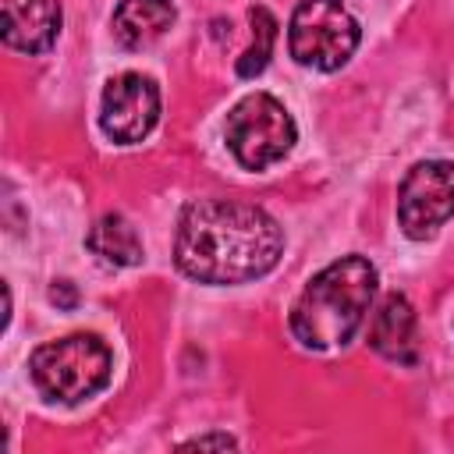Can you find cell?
Wrapping results in <instances>:
<instances>
[{"label": "cell", "instance_id": "1", "mask_svg": "<svg viewBox=\"0 0 454 454\" xmlns=\"http://www.w3.org/2000/svg\"><path fill=\"white\" fill-rule=\"evenodd\" d=\"M284 255L280 223L252 202L199 199L181 213L174 262L199 284H245L270 273Z\"/></svg>", "mask_w": 454, "mask_h": 454}, {"label": "cell", "instance_id": "7", "mask_svg": "<svg viewBox=\"0 0 454 454\" xmlns=\"http://www.w3.org/2000/svg\"><path fill=\"white\" fill-rule=\"evenodd\" d=\"M160 121V89L149 74L124 71L106 82L99 99V128L106 138L131 145L142 142Z\"/></svg>", "mask_w": 454, "mask_h": 454}, {"label": "cell", "instance_id": "8", "mask_svg": "<svg viewBox=\"0 0 454 454\" xmlns=\"http://www.w3.org/2000/svg\"><path fill=\"white\" fill-rule=\"evenodd\" d=\"M4 43L21 53H46L60 35L57 0H0Z\"/></svg>", "mask_w": 454, "mask_h": 454}, {"label": "cell", "instance_id": "10", "mask_svg": "<svg viewBox=\"0 0 454 454\" xmlns=\"http://www.w3.org/2000/svg\"><path fill=\"white\" fill-rule=\"evenodd\" d=\"M174 25V4L170 0H121L114 11V39L124 50L153 46L167 28Z\"/></svg>", "mask_w": 454, "mask_h": 454}, {"label": "cell", "instance_id": "9", "mask_svg": "<svg viewBox=\"0 0 454 454\" xmlns=\"http://www.w3.org/2000/svg\"><path fill=\"white\" fill-rule=\"evenodd\" d=\"M369 344L390 358V362H411L415 358V309L404 294H387L369 323Z\"/></svg>", "mask_w": 454, "mask_h": 454}, {"label": "cell", "instance_id": "13", "mask_svg": "<svg viewBox=\"0 0 454 454\" xmlns=\"http://www.w3.org/2000/svg\"><path fill=\"white\" fill-rule=\"evenodd\" d=\"M202 447H220V450H227V447H234V440H231V436H195V440L181 443V450H202Z\"/></svg>", "mask_w": 454, "mask_h": 454}, {"label": "cell", "instance_id": "2", "mask_svg": "<svg viewBox=\"0 0 454 454\" xmlns=\"http://www.w3.org/2000/svg\"><path fill=\"white\" fill-rule=\"evenodd\" d=\"M376 294V266L365 255H344L323 266L291 309V333L312 348L348 344L369 316Z\"/></svg>", "mask_w": 454, "mask_h": 454}, {"label": "cell", "instance_id": "5", "mask_svg": "<svg viewBox=\"0 0 454 454\" xmlns=\"http://www.w3.org/2000/svg\"><path fill=\"white\" fill-rule=\"evenodd\" d=\"M298 128L287 106L270 92L245 96L227 114V149L248 170H266L291 153Z\"/></svg>", "mask_w": 454, "mask_h": 454}, {"label": "cell", "instance_id": "11", "mask_svg": "<svg viewBox=\"0 0 454 454\" xmlns=\"http://www.w3.org/2000/svg\"><path fill=\"white\" fill-rule=\"evenodd\" d=\"M85 245L99 255V262L106 266H135L142 262V238L131 227V220H124L121 213H106L92 223Z\"/></svg>", "mask_w": 454, "mask_h": 454}, {"label": "cell", "instance_id": "4", "mask_svg": "<svg viewBox=\"0 0 454 454\" xmlns=\"http://www.w3.org/2000/svg\"><path fill=\"white\" fill-rule=\"evenodd\" d=\"M362 28L340 0H301L287 25L291 57L316 71H337L358 50Z\"/></svg>", "mask_w": 454, "mask_h": 454}, {"label": "cell", "instance_id": "12", "mask_svg": "<svg viewBox=\"0 0 454 454\" xmlns=\"http://www.w3.org/2000/svg\"><path fill=\"white\" fill-rule=\"evenodd\" d=\"M248 21H252V46L238 60V74L241 78L259 74L270 64V53H273V43H277V18L266 7H252L248 11Z\"/></svg>", "mask_w": 454, "mask_h": 454}, {"label": "cell", "instance_id": "3", "mask_svg": "<svg viewBox=\"0 0 454 454\" xmlns=\"http://www.w3.org/2000/svg\"><path fill=\"white\" fill-rule=\"evenodd\" d=\"M110 369H114V355L96 333H71L39 344L28 358V372L39 394L60 404H78L99 394L110 383Z\"/></svg>", "mask_w": 454, "mask_h": 454}, {"label": "cell", "instance_id": "6", "mask_svg": "<svg viewBox=\"0 0 454 454\" xmlns=\"http://www.w3.org/2000/svg\"><path fill=\"white\" fill-rule=\"evenodd\" d=\"M450 216H454V163L450 160L415 163L397 192V220L404 234L426 241Z\"/></svg>", "mask_w": 454, "mask_h": 454}]
</instances>
